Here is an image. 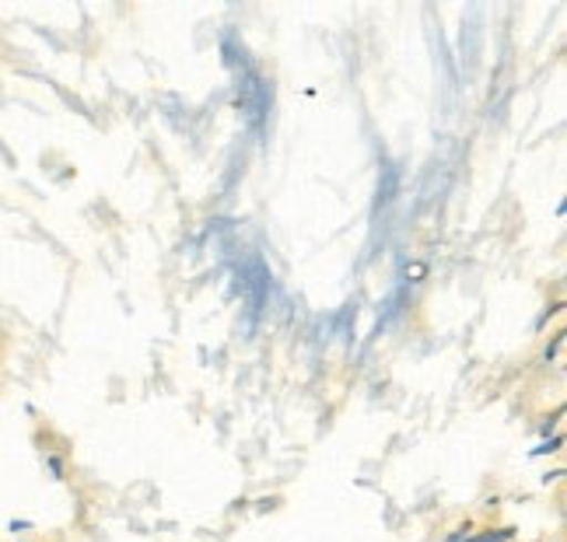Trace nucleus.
I'll return each mask as SVG.
<instances>
[{
  "mask_svg": "<svg viewBox=\"0 0 567 542\" xmlns=\"http://www.w3.org/2000/svg\"><path fill=\"white\" fill-rule=\"evenodd\" d=\"M515 539V529H484L476 535H466V542H512Z\"/></svg>",
  "mask_w": 567,
  "mask_h": 542,
  "instance_id": "f257e3e1",
  "label": "nucleus"
},
{
  "mask_svg": "<svg viewBox=\"0 0 567 542\" xmlns=\"http://www.w3.org/2000/svg\"><path fill=\"white\" fill-rule=\"evenodd\" d=\"M560 445H564V438H560V434H557V438H550V441H543V445H539V448H536L533 455H550V451H557Z\"/></svg>",
  "mask_w": 567,
  "mask_h": 542,
  "instance_id": "f03ea898",
  "label": "nucleus"
}]
</instances>
